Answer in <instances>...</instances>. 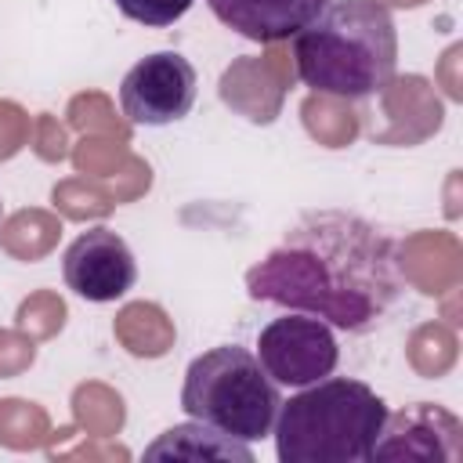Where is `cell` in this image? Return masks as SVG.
<instances>
[{"mask_svg": "<svg viewBox=\"0 0 463 463\" xmlns=\"http://www.w3.org/2000/svg\"><path fill=\"white\" fill-rule=\"evenodd\" d=\"M246 293L347 333H369L405 293L402 246L365 217L315 210L246 271Z\"/></svg>", "mask_w": 463, "mask_h": 463, "instance_id": "1", "label": "cell"}, {"mask_svg": "<svg viewBox=\"0 0 463 463\" xmlns=\"http://www.w3.org/2000/svg\"><path fill=\"white\" fill-rule=\"evenodd\" d=\"M297 76L333 98H373L391 87L398 69V29L380 0H329L293 36Z\"/></svg>", "mask_w": 463, "mask_h": 463, "instance_id": "2", "label": "cell"}, {"mask_svg": "<svg viewBox=\"0 0 463 463\" xmlns=\"http://www.w3.org/2000/svg\"><path fill=\"white\" fill-rule=\"evenodd\" d=\"M387 402L362 380L322 376L297 387L275 416L279 463H369Z\"/></svg>", "mask_w": 463, "mask_h": 463, "instance_id": "3", "label": "cell"}, {"mask_svg": "<svg viewBox=\"0 0 463 463\" xmlns=\"http://www.w3.org/2000/svg\"><path fill=\"white\" fill-rule=\"evenodd\" d=\"M282 394L264 373L253 351L239 344H221L192 358L181 387V409L228 438L260 441L271 434Z\"/></svg>", "mask_w": 463, "mask_h": 463, "instance_id": "4", "label": "cell"}, {"mask_svg": "<svg viewBox=\"0 0 463 463\" xmlns=\"http://www.w3.org/2000/svg\"><path fill=\"white\" fill-rule=\"evenodd\" d=\"M253 354L279 387H307V383L329 376L340 362L333 326L315 315H304V311L271 318L260 329Z\"/></svg>", "mask_w": 463, "mask_h": 463, "instance_id": "5", "label": "cell"}, {"mask_svg": "<svg viewBox=\"0 0 463 463\" xmlns=\"http://www.w3.org/2000/svg\"><path fill=\"white\" fill-rule=\"evenodd\" d=\"M195 90V65L177 51H156L130 65L119 83V105L137 127H170L192 112Z\"/></svg>", "mask_w": 463, "mask_h": 463, "instance_id": "6", "label": "cell"}, {"mask_svg": "<svg viewBox=\"0 0 463 463\" xmlns=\"http://www.w3.org/2000/svg\"><path fill=\"white\" fill-rule=\"evenodd\" d=\"M61 275L76 297H83L90 304H112L134 289L137 260H134V253L119 232L98 224L65 246Z\"/></svg>", "mask_w": 463, "mask_h": 463, "instance_id": "7", "label": "cell"}, {"mask_svg": "<svg viewBox=\"0 0 463 463\" xmlns=\"http://www.w3.org/2000/svg\"><path fill=\"white\" fill-rule=\"evenodd\" d=\"M463 427L459 420L430 402H416L402 412H387L383 430L373 445V459H459Z\"/></svg>", "mask_w": 463, "mask_h": 463, "instance_id": "8", "label": "cell"}, {"mask_svg": "<svg viewBox=\"0 0 463 463\" xmlns=\"http://www.w3.org/2000/svg\"><path fill=\"white\" fill-rule=\"evenodd\" d=\"M329 0H206L213 18L253 43H279L297 36Z\"/></svg>", "mask_w": 463, "mask_h": 463, "instance_id": "9", "label": "cell"}, {"mask_svg": "<svg viewBox=\"0 0 463 463\" xmlns=\"http://www.w3.org/2000/svg\"><path fill=\"white\" fill-rule=\"evenodd\" d=\"M148 459H242V463H253V449L250 441H239V438H228L199 420L192 423H177L170 430H163L148 449H145Z\"/></svg>", "mask_w": 463, "mask_h": 463, "instance_id": "10", "label": "cell"}, {"mask_svg": "<svg viewBox=\"0 0 463 463\" xmlns=\"http://www.w3.org/2000/svg\"><path fill=\"white\" fill-rule=\"evenodd\" d=\"M119 7L123 18L137 22V25H148V29H166L174 25L181 14H188V7L195 0H112Z\"/></svg>", "mask_w": 463, "mask_h": 463, "instance_id": "11", "label": "cell"}, {"mask_svg": "<svg viewBox=\"0 0 463 463\" xmlns=\"http://www.w3.org/2000/svg\"><path fill=\"white\" fill-rule=\"evenodd\" d=\"M0 221H4V203H0Z\"/></svg>", "mask_w": 463, "mask_h": 463, "instance_id": "12", "label": "cell"}]
</instances>
